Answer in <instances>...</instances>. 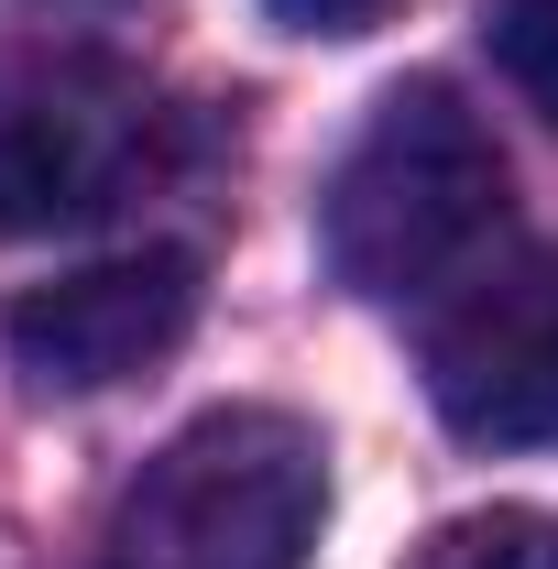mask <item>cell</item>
I'll return each mask as SVG.
<instances>
[{
  "label": "cell",
  "mask_w": 558,
  "mask_h": 569,
  "mask_svg": "<svg viewBox=\"0 0 558 569\" xmlns=\"http://www.w3.org/2000/svg\"><path fill=\"white\" fill-rule=\"evenodd\" d=\"M263 11H275L285 33H372L395 0H263Z\"/></svg>",
  "instance_id": "8"
},
{
  "label": "cell",
  "mask_w": 558,
  "mask_h": 569,
  "mask_svg": "<svg viewBox=\"0 0 558 569\" xmlns=\"http://www.w3.org/2000/svg\"><path fill=\"white\" fill-rule=\"evenodd\" d=\"M329 526V449L285 406H209L142 460L88 569H307Z\"/></svg>",
  "instance_id": "2"
},
{
  "label": "cell",
  "mask_w": 558,
  "mask_h": 569,
  "mask_svg": "<svg viewBox=\"0 0 558 569\" xmlns=\"http://www.w3.org/2000/svg\"><path fill=\"white\" fill-rule=\"evenodd\" d=\"M504 142L449 77H406L372 99V121L318 187V252L350 296L372 307H427L460 296L504 252Z\"/></svg>",
  "instance_id": "1"
},
{
  "label": "cell",
  "mask_w": 558,
  "mask_h": 569,
  "mask_svg": "<svg viewBox=\"0 0 558 569\" xmlns=\"http://www.w3.org/2000/svg\"><path fill=\"white\" fill-rule=\"evenodd\" d=\"M187 329H198V252H165V241L0 307V351L33 395H110V383L153 372Z\"/></svg>",
  "instance_id": "5"
},
{
  "label": "cell",
  "mask_w": 558,
  "mask_h": 569,
  "mask_svg": "<svg viewBox=\"0 0 558 569\" xmlns=\"http://www.w3.org/2000/svg\"><path fill=\"white\" fill-rule=\"evenodd\" d=\"M427 395L471 449L558 438V252H504L427 318Z\"/></svg>",
  "instance_id": "4"
},
{
  "label": "cell",
  "mask_w": 558,
  "mask_h": 569,
  "mask_svg": "<svg viewBox=\"0 0 558 569\" xmlns=\"http://www.w3.org/2000/svg\"><path fill=\"white\" fill-rule=\"evenodd\" d=\"M187 164V110L110 56H0V241L99 230Z\"/></svg>",
  "instance_id": "3"
},
{
  "label": "cell",
  "mask_w": 558,
  "mask_h": 569,
  "mask_svg": "<svg viewBox=\"0 0 558 569\" xmlns=\"http://www.w3.org/2000/svg\"><path fill=\"white\" fill-rule=\"evenodd\" d=\"M492 56H504V77L558 121V0H504V11H492Z\"/></svg>",
  "instance_id": "7"
},
{
  "label": "cell",
  "mask_w": 558,
  "mask_h": 569,
  "mask_svg": "<svg viewBox=\"0 0 558 569\" xmlns=\"http://www.w3.org/2000/svg\"><path fill=\"white\" fill-rule=\"evenodd\" d=\"M406 569H558V515L537 503H482V515H449Z\"/></svg>",
  "instance_id": "6"
}]
</instances>
